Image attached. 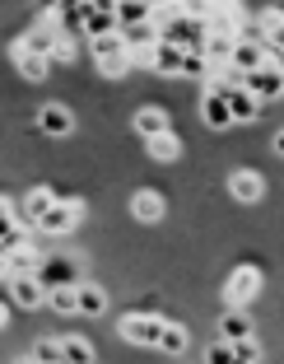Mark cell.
I'll return each mask as SVG.
<instances>
[{"mask_svg": "<svg viewBox=\"0 0 284 364\" xmlns=\"http://www.w3.org/2000/svg\"><path fill=\"white\" fill-rule=\"evenodd\" d=\"M163 332H168V322L154 318V313H126V318H121V336H126L131 346H158Z\"/></svg>", "mask_w": 284, "mask_h": 364, "instance_id": "obj_1", "label": "cell"}, {"mask_svg": "<svg viewBox=\"0 0 284 364\" xmlns=\"http://www.w3.org/2000/svg\"><path fill=\"white\" fill-rule=\"evenodd\" d=\"M242 89H247V94H256L261 98V103H271V98H280L284 94V65H261V70H256V75H247L242 80Z\"/></svg>", "mask_w": 284, "mask_h": 364, "instance_id": "obj_2", "label": "cell"}, {"mask_svg": "<svg viewBox=\"0 0 284 364\" xmlns=\"http://www.w3.org/2000/svg\"><path fill=\"white\" fill-rule=\"evenodd\" d=\"M47 289H65V285H80V262L75 257H43V271H38Z\"/></svg>", "mask_w": 284, "mask_h": 364, "instance_id": "obj_3", "label": "cell"}, {"mask_svg": "<svg viewBox=\"0 0 284 364\" xmlns=\"http://www.w3.org/2000/svg\"><path fill=\"white\" fill-rule=\"evenodd\" d=\"M224 294H229V304H247L261 294V271L256 267H238L229 276V285H224Z\"/></svg>", "mask_w": 284, "mask_h": 364, "instance_id": "obj_4", "label": "cell"}, {"mask_svg": "<svg viewBox=\"0 0 284 364\" xmlns=\"http://www.w3.org/2000/svg\"><path fill=\"white\" fill-rule=\"evenodd\" d=\"M5 285H10V299L19 304V309H38V304H47V285L38 276H5Z\"/></svg>", "mask_w": 284, "mask_h": 364, "instance_id": "obj_5", "label": "cell"}, {"mask_svg": "<svg viewBox=\"0 0 284 364\" xmlns=\"http://www.w3.org/2000/svg\"><path fill=\"white\" fill-rule=\"evenodd\" d=\"M116 5H84V33H89V43L94 38H112V33H121L116 28Z\"/></svg>", "mask_w": 284, "mask_h": 364, "instance_id": "obj_6", "label": "cell"}, {"mask_svg": "<svg viewBox=\"0 0 284 364\" xmlns=\"http://www.w3.org/2000/svg\"><path fill=\"white\" fill-rule=\"evenodd\" d=\"M75 225H80V201H56L38 229H43V234H52V238H61V234H70Z\"/></svg>", "mask_w": 284, "mask_h": 364, "instance_id": "obj_7", "label": "cell"}, {"mask_svg": "<svg viewBox=\"0 0 284 364\" xmlns=\"http://www.w3.org/2000/svg\"><path fill=\"white\" fill-rule=\"evenodd\" d=\"M200 117H205V127H214V131L233 127V107H229V94H214V89H205V98H200Z\"/></svg>", "mask_w": 284, "mask_h": 364, "instance_id": "obj_8", "label": "cell"}, {"mask_svg": "<svg viewBox=\"0 0 284 364\" xmlns=\"http://www.w3.org/2000/svg\"><path fill=\"white\" fill-rule=\"evenodd\" d=\"M38 127H43L47 136H70V131H75V117H70V107L47 103L43 112H38Z\"/></svg>", "mask_w": 284, "mask_h": 364, "instance_id": "obj_9", "label": "cell"}, {"mask_svg": "<svg viewBox=\"0 0 284 364\" xmlns=\"http://www.w3.org/2000/svg\"><path fill=\"white\" fill-rule=\"evenodd\" d=\"M19 47H23V52H33V56H47V61H52V52L61 47V33H56L52 23H43V28H33Z\"/></svg>", "mask_w": 284, "mask_h": 364, "instance_id": "obj_10", "label": "cell"}, {"mask_svg": "<svg viewBox=\"0 0 284 364\" xmlns=\"http://www.w3.org/2000/svg\"><path fill=\"white\" fill-rule=\"evenodd\" d=\"M219 341H252V318H247V313L242 309H229L224 313V322H219Z\"/></svg>", "mask_w": 284, "mask_h": 364, "instance_id": "obj_11", "label": "cell"}, {"mask_svg": "<svg viewBox=\"0 0 284 364\" xmlns=\"http://www.w3.org/2000/svg\"><path fill=\"white\" fill-rule=\"evenodd\" d=\"M43 271V252L19 247V252H5V276H38Z\"/></svg>", "mask_w": 284, "mask_h": 364, "instance_id": "obj_12", "label": "cell"}, {"mask_svg": "<svg viewBox=\"0 0 284 364\" xmlns=\"http://www.w3.org/2000/svg\"><path fill=\"white\" fill-rule=\"evenodd\" d=\"M136 131L145 140L168 136V112H163V107H140V112H136Z\"/></svg>", "mask_w": 284, "mask_h": 364, "instance_id": "obj_13", "label": "cell"}, {"mask_svg": "<svg viewBox=\"0 0 284 364\" xmlns=\"http://www.w3.org/2000/svg\"><path fill=\"white\" fill-rule=\"evenodd\" d=\"M229 107H233V122H256L261 117V98L247 94V89H229Z\"/></svg>", "mask_w": 284, "mask_h": 364, "instance_id": "obj_14", "label": "cell"}, {"mask_svg": "<svg viewBox=\"0 0 284 364\" xmlns=\"http://www.w3.org/2000/svg\"><path fill=\"white\" fill-rule=\"evenodd\" d=\"M233 47H238V38H233V33H210V43H205V56H210L214 70H229Z\"/></svg>", "mask_w": 284, "mask_h": 364, "instance_id": "obj_15", "label": "cell"}, {"mask_svg": "<svg viewBox=\"0 0 284 364\" xmlns=\"http://www.w3.org/2000/svg\"><path fill=\"white\" fill-rule=\"evenodd\" d=\"M182 61H187V52H182V47L158 43V52L149 56V70H158V75H182Z\"/></svg>", "mask_w": 284, "mask_h": 364, "instance_id": "obj_16", "label": "cell"}, {"mask_svg": "<svg viewBox=\"0 0 284 364\" xmlns=\"http://www.w3.org/2000/svg\"><path fill=\"white\" fill-rule=\"evenodd\" d=\"M131 215H136V220H145V225H158V220H163V196H158V192H136Z\"/></svg>", "mask_w": 284, "mask_h": 364, "instance_id": "obj_17", "label": "cell"}, {"mask_svg": "<svg viewBox=\"0 0 284 364\" xmlns=\"http://www.w3.org/2000/svg\"><path fill=\"white\" fill-rule=\"evenodd\" d=\"M229 192L238 196V201H261V178H256L252 168H238L229 178Z\"/></svg>", "mask_w": 284, "mask_h": 364, "instance_id": "obj_18", "label": "cell"}, {"mask_svg": "<svg viewBox=\"0 0 284 364\" xmlns=\"http://www.w3.org/2000/svg\"><path fill=\"white\" fill-rule=\"evenodd\" d=\"M52 205H56V192H52V187H38V192H28V201H23V215H28V225H43Z\"/></svg>", "mask_w": 284, "mask_h": 364, "instance_id": "obj_19", "label": "cell"}, {"mask_svg": "<svg viewBox=\"0 0 284 364\" xmlns=\"http://www.w3.org/2000/svg\"><path fill=\"white\" fill-rule=\"evenodd\" d=\"M14 61H19V70L28 80H47V70H52V61H47V56H33V52H23L19 43H14Z\"/></svg>", "mask_w": 284, "mask_h": 364, "instance_id": "obj_20", "label": "cell"}, {"mask_svg": "<svg viewBox=\"0 0 284 364\" xmlns=\"http://www.w3.org/2000/svg\"><path fill=\"white\" fill-rule=\"evenodd\" d=\"M47 304L56 313H80V285H65V289H47Z\"/></svg>", "mask_w": 284, "mask_h": 364, "instance_id": "obj_21", "label": "cell"}, {"mask_svg": "<svg viewBox=\"0 0 284 364\" xmlns=\"http://www.w3.org/2000/svg\"><path fill=\"white\" fill-rule=\"evenodd\" d=\"M107 309V294L98 285H80V313H84V318H98V313Z\"/></svg>", "mask_w": 284, "mask_h": 364, "instance_id": "obj_22", "label": "cell"}, {"mask_svg": "<svg viewBox=\"0 0 284 364\" xmlns=\"http://www.w3.org/2000/svg\"><path fill=\"white\" fill-rule=\"evenodd\" d=\"M182 75H191V80H205V75H219V70H214V65H210V56H205V52H187V61H182Z\"/></svg>", "mask_w": 284, "mask_h": 364, "instance_id": "obj_23", "label": "cell"}, {"mask_svg": "<svg viewBox=\"0 0 284 364\" xmlns=\"http://www.w3.org/2000/svg\"><path fill=\"white\" fill-rule=\"evenodd\" d=\"M116 19H121V28H140V23H154V10L149 5H116Z\"/></svg>", "mask_w": 284, "mask_h": 364, "instance_id": "obj_24", "label": "cell"}, {"mask_svg": "<svg viewBox=\"0 0 284 364\" xmlns=\"http://www.w3.org/2000/svg\"><path fill=\"white\" fill-rule=\"evenodd\" d=\"M178 150H182V140L173 136V131H168V136H158V140H149V154H154V159H163V164L178 159Z\"/></svg>", "mask_w": 284, "mask_h": 364, "instance_id": "obj_25", "label": "cell"}, {"mask_svg": "<svg viewBox=\"0 0 284 364\" xmlns=\"http://www.w3.org/2000/svg\"><path fill=\"white\" fill-rule=\"evenodd\" d=\"M61 346H65V364H94V346L89 341L70 336V341H61Z\"/></svg>", "mask_w": 284, "mask_h": 364, "instance_id": "obj_26", "label": "cell"}, {"mask_svg": "<svg viewBox=\"0 0 284 364\" xmlns=\"http://www.w3.org/2000/svg\"><path fill=\"white\" fill-rule=\"evenodd\" d=\"M33 360H38V364H65V346L61 341H38Z\"/></svg>", "mask_w": 284, "mask_h": 364, "instance_id": "obj_27", "label": "cell"}, {"mask_svg": "<svg viewBox=\"0 0 284 364\" xmlns=\"http://www.w3.org/2000/svg\"><path fill=\"white\" fill-rule=\"evenodd\" d=\"M158 350H168V355H182V350H187V332H182L178 322H168V332H163Z\"/></svg>", "mask_w": 284, "mask_h": 364, "instance_id": "obj_28", "label": "cell"}, {"mask_svg": "<svg viewBox=\"0 0 284 364\" xmlns=\"http://www.w3.org/2000/svg\"><path fill=\"white\" fill-rule=\"evenodd\" d=\"M205 364H238V355H233V341H214L210 350H205Z\"/></svg>", "mask_w": 284, "mask_h": 364, "instance_id": "obj_29", "label": "cell"}, {"mask_svg": "<svg viewBox=\"0 0 284 364\" xmlns=\"http://www.w3.org/2000/svg\"><path fill=\"white\" fill-rule=\"evenodd\" d=\"M233 355H238V364H256V360H261V346H256V341H238Z\"/></svg>", "mask_w": 284, "mask_h": 364, "instance_id": "obj_30", "label": "cell"}, {"mask_svg": "<svg viewBox=\"0 0 284 364\" xmlns=\"http://www.w3.org/2000/svg\"><path fill=\"white\" fill-rule=\"evenodd\" d=\"M65 61H75V43H65V38H61V47L52 52V65H65Z\"/></svg>", "mask_w": 284, "mask_h": 364, "instance_id": "obj_31", "label": "cell"}, {"mask_svg": "<svg viewBox=\"0 0 284 364\" xmlns=\"http://www.w3.org/2000/svg\"><path fill=\"white\" fill-rule=\"evenodd\" d=\"M275 154H280V159H284V131H280V136H275Z\"/></svg>", "mask_w": 284, "mask_h": 364, "instance_id": "obj_32", "label": "cell"}, {"mask_svg": "<svg viewBox=\"0 0 284 364\" xmlns=\"http://www.w3.org/2000/svg\"><path fill=\"white\" fill-rule=\"evenodd\" d=\"M19 364H38V360H19Z\"/></svg>", "mask_w": 284, "mask_h": 364, "instance_id": "obj_33", "label": "cell"}]
</instances>
